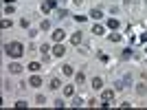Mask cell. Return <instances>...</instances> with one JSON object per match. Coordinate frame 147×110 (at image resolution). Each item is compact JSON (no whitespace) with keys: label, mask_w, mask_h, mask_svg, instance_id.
Listing matches in <instances>:
<instances>
[{"label":"cell","mask_w":147,"mask_h":110,"mask_svg":"<svg viewBox=\"0 0 147 110\" xmlns=\"http://www.w3.org/2000/svg\"><path fill=\"white\" fill-rule=\"evenodd\" d=\"M5 53L9 55V57H22V53H24V46H22L20 42L5 44Z\"/></svg>","instance_id":"cell-1"},{"label":"cell","mask_w":147,"mask_h":110,"mask_svg":"<svg viewBox=\"0 0 147 110\" xmlns=\"http://www.w3.org/2000/svg\"><path fill=\"white\" fill-rule=\"evenodd\" d=\"M5 2H7V5H11V2H13V0H5Z\"/></svg>","instance_id":"cell-29"},{"label":"cell","mask_w":147,"mask_h":110,"mask_svg":"<svg viewBox=\"0 0 147 110\" xmlns=\"http://www.w3.org/2000/svg\"><path fill=\"white\" fill-rule=\"evenodd\" d=\"M108 26H110L112 31H117V29H119V20H117V18H112V20H108Z\"/></svg>","instance_id":"cell-11"},{"label":"cell","mask_w":147,"mask_h":110,"mask_svg":"<svg viewBox=\"0 0 147 110\" xmlns=\"http://www.w3.org/2000/svg\"><path fill=\"white\" fill-rule=\"evenodd\" d=\"M64 95H66V97H73V95H75V88H73V86H64Z\"/></svg>","instance_id":"cell-12"},{"label":"cell","mask_w":147,"mask_h":110,"mask_svg":"<svg viewBox=\"0 0 147 110\" xmlns=\"http://www.w3.org/2000/svg\"><path fill=\"white\" fill-rule=\"evenodd\" d=\"M75 81H77V84H84V81H86V75H84V73H77V75H75Z\"/></svg>","instance_id":"cell-13"},{"label":"cell","mask_w":147,"mask_h":110,"mask_svg":"<svg viewBox=\"0 0 147 110\" xmlns=\"http://www.w3.org/2000/svg\"><path fill=\"white\" fill-rule=\"evenodd\" d=\"M92 33H94V35H101V33H103V26H101V24H94Z\"/></svg>","instance_id":"cell-16"},{"label":"cell","mask_w":147,"mask_h":110,"mask_svg":"<svg viewBox=\"0 0 147 110\" xmlns=\"http://www.w3.org/2000/svg\"><path fill=\"white\" fill-rule=\"evenodd\" d=\"M16 108H26V101H16Z\"/></svg>","instance_id":"cell-27"},{"label":"cell","mask_w":147,"mask_h":110,"mask_svg":"<svg viewBox=\"0 0 147 110\" xmlns=\"http://www.w3.org/2000/svg\"><path fill=\"white\" fill-rule=\"evenodd\" d=\"M59 86H61V81L57 79V77H53V79H51V84H49V88H51V90H57Z\"/></svg>","instance_id":"cell-8"},{"label":"cell","mask_w":147,"mask_h":110,"mask_svg":"<svg viewBox=\"0 0 147 110\" xmlns=\"http://www.w3.org/2000/svg\"><path fill=\"white\" fill-rule=\"evenodd\" d=\"M64 75H73V66H70V64L64 66Z\"/></svg>","instance_id":"cell-23"},{"label":"cell","mask_w":147,"mask_h":110,"mask_svg":"<svg viewBox=\"0 0 147 110\" xmlns=\"http://www.w3.org/2000/svg\"><path fill=\"white\" fill-rule=\"evenodd\" d=\"M40 29H42V31H49V29H51V22H49V20H42V24H40Z\"/></svg>","instance_id":"cell-17"},{"label":"cell","mask_w":147,"mask_h":110,"mask_svg":"<svg viewBox=\"0 0 147 110\" xmlns=\"http://www.w3.org/2000/svg\"><path fill=\"white\" fill-rule=\"evenodd\" d=\"M145 2H147V0H145Z\"/></svg>","instance_id":"cell-30"},{"label":"cell","mask_w":147,"mask_h":110,"mask_svg":"<svg viewBox=\"0 0 147 110\" xmlns=\"http://www.w3.org/2000/svg\"><path fill=\"white\" fill-rule=\"evenodd\" d=\"M136 90H138V95H145L147 88H145V84H138V86H136Z\"/></svg>","instance_id":"cell-18"},{"label":"cell","mask_w":147,"mask_h":110,"mask_svg":"<svg viewBox=\"0 0 147 110\" xmlns=\"http://www.w3.org/2000/svg\"><path fill=\"white\" fill-rule=\"evenodd\" d=\"M101 86H103V79H101V77H94V79H92V88H94V90H99Z\"/></svg>","instance_id":"cell-10"},{"label":"cell","mask_w":147,"mask_h":110,"mask_svg":"<svg viewBox=\"0 0 147 110\" xmlns=\"http://www.w3.org/2000/svg\"><path fill=\"white\" fill-rule=\"evenodd\" d=\"M29 71H31V73H37V71H40V64H37V62H31V64H29Z\"/></svg>","instance_id":"cell-15"},{"label":"cell","mask_w":147,"mask_h":110,"mask_svg":"<svg viewBox=\"0 0 147 110\" xmlns=\"http://www.w3.org/2000/svg\"><path fill=\"white\" fill-rule=\"evenodd\" d=\"M64 37H66V33H64V31H61V29L53 31V40H55V42H61V40H64Z\"/></svg>","instance_id":"cell-5"},{"label":"cell","mask_w":147,"mask_h":110,"mask_svg":"<svg viewBox=\"0 0 147 110\" xmlns=\"http://www.w3.org/2000/svg\"><path fill=\"white\" fill-rule=\"evenodd\" d=\"M112 99H114V90H103L101 92V101H108V104H110Z\"/></svg>","instance_id":"cell-4"},{"label":"cell","mask_w":147,"mask_h":110,"mask_svg":"<svg viewBox=\"0 0 147 110\" xmlns=\"http://www.w3.org/2000/svg\"><path fill=\"white\" fill-rule=\"evenodd\" d=\"M64 53H66V49H64V44H61V42H57L55 46H53V55H55V57H61Z\"/></svg>","instance_id":"cell-2"},{"label":"cell","mask_w":147,"mask_h":110,"mask_svg":"<svg viewBox=\"0 0 147 110\" xmlns=\"http://www.w3.org/2000/svg\"><path fill=\"white\" fill-rule=\"evenodd\" d=\"M29 86H33V88H40V86H42V79H40L37 75H33V77L29 79Z\"/></svg>","instance_id":"cell-6"},{"label":"cell","mask_w":147,"mask_h":110,"mask_svg":"<svg viewBox=\"0 0 147 110\" xmlns=\"http://www.w3.org/2000/svg\"><path fill=\"white\" fill-rule=\"evenodd\" d=\"M66 16H68L66 9H57V18H66Z\"/></svg>","instance_id":"cell-20"},{"label":"cell","mask_w":147,"mask_h":110,"mask_svg":"<svg viewBox=\"0 0 147 110\" xmlns=\"http://www.w3.org/2000/svg\"><path fill=\"white\" fill-rule=\"evenodd\" d=\"M9 71H11L13 75H18V73H22V66H20V64H9Z\"/></svg>","instance_id":"cell-9"},{"label":"cell","mask_w":147,"mask_h":110,"mask_svg":"<svg viewBox=\"0 0 147 110\" xmlns=\"http://www.w3.org/2000/svg\"><path fill=\"white\" fill-rule=\"evenodd\" d=\"M13 11H16V7H13V5H7V7H5V13H7V16H9V13H13Z\"/></svg>","instance_id":"cell-24"},{"label":"cell","mask_w":147,"mask_h":110,"mask_svg":"<svg viewBox=\"0 0 147 110\" xmlns=\"http://www.w3.org/2000/svg\"><path fill=\"white\" fill-rule=\"evenodd\" d=\"M90 18L101 20V18H103V11H101V9H92V11H90Z\"/></svg>","instance_id":"cell-7"},{"label":"cell","mask_w":147,"mask_h":110,"mask_svg":"<svg viewBox=\"0 0 147 110\" xmlns=\"http://www.w3.org/2000/svg\"><path fill=\"white\" fill-rule=\"evenodd\" d=\"M40 53H42V55H44V60H46V55H49V46H46V44H44L42 49H40Z\"/></svg>","instance_id":"cell-25"},{"label":"cell","mask_w":147,"mask_h":110,"mask_svg":"<svg viewBox=\"0 0 147 110\" xmlns=\"http://www.w3.org/2000/svg\"><path fill=\"white\" fill-rule=\"evenodd\" d=\"M108 40H110V42H119V40H121V35H119V33H112Z\"/></svg>","instance_id":"cell-21"},{"label":"cell","mask_w":147,"mask_h":110,"mask_svg":"<svg viewBox=\"0 0 147 110\" xmlns=\"http://www.w3.org/2000/svg\"><path fill=\"white\" fill-rule=\"evenodd\" d=\"M0 26H2V29H11V20H2Z\"/></svg>","instance_id":"cell-19"},{"label":"cell","mask_w":147,"mask_h":110,"mask_svg":"<svg viewBox=\"0 0 147 110\" xmlns=\"http://www.w3.org/2000/svg\"><path fill=\"white\" fill-rule=\"evenodd\" d=\"M55 5H57L55 0H46V2L42 5V11H44V16H46V13H49L51 9H55Z\"/></svg>","instance_id":"cell-3"},{"label":"cell","mask_w":147,"mask_h":110,"mask_svg":"<svg viewBox=\"0 0 147 110\" xmlns=\"http://www.w3.org/2000/svg\"><path fill=\"white\" fill-rule=\"evenodd\" d=\"M70 42H73L75 46H77V44H81V33H75V35L70 37Z\"/></svg>","instance_id":"cell-14"},{"label":"cell","mask_w":147,"mask_h":110,"mask_svg":"<svg viewBox=\"0 0 147 110\" xmlns=\"http://www.w3.org/2000/svg\"><path fill=\"white\" fill-rule=\"evenodd\" d=\"M73 2H75V5H77V7H79V5H81V2H84V0H73Z\"/></svg>","instance_id":"cell-28"},{"label":"cell","mask_w":147,"mask_h":110,"mask_svg":"<svg viewBox=\"0 0 147 110\" xmlns=\"http://www.w3.org/2000/svg\"><path fill=\"white\" fill-rule=\"evenodd\" d=\"M73 106H77V108H79V106H84V99H81V97H77V99H75V104Z\"/></svg>","instance_id":"cell-26"},{"label":"cell","mask_w":147,"mask_h":110,"mask_svg":"<svg viewBox=\"0 0 147 110\" xmlns=\"http://www.w3.org/2000/svg\"><path fill=\"white\" fill-rule=\"evenodd\" d=\"M129 57H132V49H125L123 51V60H129Z\"/></svg>","instance_id":"cell-22"}]
</instances>
